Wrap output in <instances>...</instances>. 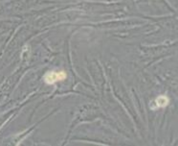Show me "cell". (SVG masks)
Masks as SVG:
<instances>
[{
	"label": "cell",
	"mask_w": 178,
	"mask_h": 146,
	"mask_svg": "<svg viewBox=\"0 0 178 146\" xmlns=\"http://www.w3.org/2000/svg\"><path fill=\"white\" fill-rule=\"evenodd\" d=\"M66 79V72L65 71H57V70H52L49 71L44 75V81L46 84L53 85L57 82L63 81Z\"/></svg>",
	"instance_id": "1"
},
{
	"label": "cell",
	"mask_w": 178,
	"mask_h": 146,
	"mask_svg": "<svg viewBox=\"0 0 178 146\" xmlns=\"http://www.w3.org/2000/svg\"><path fill=\"white\" fill-rule=\"evenodd\" d=\"M169 99L168 96L166 95H160L158 96L156 99L154 100V104H155V109H159V108H164L169 104Z\"/></svg>",
	"instance_id": "2"
}]
</instances>
